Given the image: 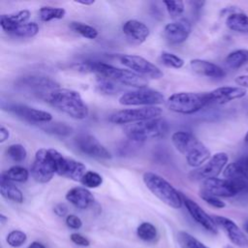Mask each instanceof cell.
Masks as SVG:
<instances>
[{"instance_id":"32","label":"cell","mask_w":248,"mask_h":248,"mask_svg":"<svg viewBox=\"0 0 248 248\" xmlns=\"http://www.w3.org/2000/svg\"><path fill=\"white\" fill-rule=\"evenodd\" d=\"M138 236L146 242L155 241L158 237V232L156 227L149 222H142L137 229Z\"/></svg>"},{"instance_id":"38","label":"cell","mask_w":248,"mask_h":248,"mask_svg":"<svg viewBox=\"0 0 248 248\" xmlns=\"http://www.w3.org/2000/svg\"><path fill=\"white\" fill-rule=\"evenodd\" d=\"M160 60L165 66L170 67V68L180 69L184 65V60L181 57H179L171 52H168V51H163L161 53Z\"/></svg>"},{"instance_id":"14","label":"cell","mask_w":248,"mask_h":248,"mask_svg":"<svg viewBox=\"0 0 248 248\" xmlns=\"http://www.w3.org/2000/svg\"><path fill=\"white\" fill-rule=\"evenodd\" d=\"M229 157L225 152L215 153L202 167L192 172V175L199 179H208L217 177L228 163Z\"/></svg>"},{"instance_id":"19","label":"cell","mask_w":248,"mask_h":248,"mask_svg":"<svg viewBox=\"0 0 248 248\" xmlns=\"http://www.w3.org/2000/svg\"><path fill=\"white\" fill-rule=\"evenodd\" d=\"M122 31L128 41L135 45H140L145 42L150 34L149 28L137 19L127 20L122 26Z\"/></svg>"},{"instance_id":"26","label":"cell","mask_w":248,"mask_h":248,"mask_svg":"<svg viewBox=\"0 0 248 248\" xmlns=\"http://www.w3.org/2000/svg\"><path fill=\"white\" fill-rule=\"evenodd\" d=\"M198 140L191 133L185 131H177L171 135V142L175 149L182 154H186L188 150Z\"/></svg>"},{"instance_id":"55","label":"cell","mask_w":248,"mask_h":248,"mask_svg":"<svg viewBox=\"0 0 248 248\" xmlns=\"http://www.w3.org/2000/svg\"><path fill=\"white\" fill-rule=\"evenodd\" d=\"M247 71H248V68H247Z\"/></svg>"},{"instance_id":"7","label":"cell","mask_w":248,"mask_h":248,"mask_svg":"<svg viewBox=\"0 0 248 248\" xmlns=\"http://www.w3.org/2000/svg\"><path fill=\"white\" fill-rule=\"evenodd\" d=\"M248 188L247 181L228 178H208L202 180V191L218 198H231Z\"/></svg>"},{"instance_id":"20","label":"cell","mask_w":248,"mask_h":248,"mask_svg":"<svg viewBox=\"0 0 248 248\" xmlns=\"http://www.w3.org/2000/svg\"><path fill=\"white\" fill-rule=\"evenodd\" d=\"M246 93V89L240 86H222L208 92V96L210 103L224 105L232 100L243 98Z\"/></svg>"},{"instance_id":"53","label":"cell","mask_w":248,"mask_h":248,"mask_svg":"<svg viewBox=\"0 0 248 248\" xmlns=\"http://www.w3.org/2000/svg\"><path fill=\"white\" fill-rule=\"evenodd\" d=\"M244 141L248 144V132L246 133V135H245V137H244Z\"/></svg>"},{"instance_id":"29","label":"cell","mask_w":248,"mask_h":248,"mask_svg":"<svg viewBox=\"0 0 248 248\" xmlns=\"http://www.w3.org/2000/svg\"><path fill=\"white\" fill-rule=\"evenodd\" d=\"M225 62L227 66L231 69H238L244 64L248 62V49H236L232 52H230L226 59Z\"/></svg>"},{"instance_id":"41","label":"cell","mask_w":248,"mask_h":248,"mask_svg":"<svg viewBox=\"0 0 248 248\" xmlns=\"http://www.w3.org/2000/svg\"><path fill=\"white\" fill-rule=\"evenodd\" d=\"M44 130L47 133L58 136H69L73 131V129L65 123H46Z\"/></svg>"},{"instance_id":"4","label":"cell","mask_w":248,"mask_h":248,"mask_svg":"<svg viewBox=\"0 0 248 248\" xmlns=\"http://www.w3.org/2000/svg\"><path fill=\"white\" fill-rule=\"evenodd\" d=\"M168 130V122L161 117L128 124L123 129L127 138L133 141H145L160 139L165 137Z\"/></svg>"},{"instance_id":"54","label":"cell","mask_w":248,"mask_h":248,"mask_svg":"<svg viewBox=\"0 0 248 248\" xmlns=\"http://www.w3.org/2000/svg\"><path fill=\"white\" fill-rule=\"evenodd\" d=\"M224 248H233L232 246H231V245H226Z\"/></svg>"},{"instance_id":"24","label":"cell","mask_w":248,"mask_h":248,"mask_svg":"<svg viewBox=\"0 0 248 248\" xmlns=\"http://www.w3.org/2000/svg\"><path fill=\"white\" fill-rule=\"evenodd\" d=\"M223 175L228 179L248 180V157L240 158L229 164L223 170Z\"/></svg>"},{"instance_id":"44","label":"cell","mask_w":248,"mask_h":248,"mask_svg":"<svg viewBox=\"0 0 248 248\" xmlns=\"http://www.w3.org/2000/svg\"><path fill=\"white\" fill-rule=\"evenodd\" d=\"M65 222H66V225L72 230H78L82 226V221L80 220V218L74 214L67 215Z\"/></svg>"},{"instance_id":"46","label":"cell","mask_w":248,"mask_h":248,"mask_svg":"<svg viewBox=\"0 0 248 248\" xmlns=\"http://www.w3.org/2000/svg\"><path fill=\"white\" fill-rule=\"evenodd\" d=\"M53 212L58 217H64L68 213V207H67V205L65 203H57L53 207Z\"/></svg>"},{"instance_id":"43","label":"cell","mask_w":248,"mask_h":248,"mask_svg":"<svg viewBox=\"0 0 248 248\" xmlns=\"http://www.w3.org/2000/svg\"><path fill=\"white\" fill-rule=\"evenodd\" d=\"M200 197L206 202L208 203L209 205L215 207V208H224L226 206V203L225 202H223L220 198L216 197V196H213L211 194H208L206 192H203L201 190L200 192Z\"/></svg>"},{"instance_id":"47","label":"cell","mask_w":248,"mask_h":248,"mask_svg":"<svg viewBox=\"0 0 248 248\" xmlns=\"http://www.w3.org/2000/svg\"><path fill=\"white\" fill-rule=\"evenodd\" d=\"M234 81L236 82V84H238L240 87L243 88H248V76H238L235 78Z\"/></svg>"},{"instance_id":"23","label":"cell","mask_w":248,"mask_h":248,"mask_svg":"<svg viewBox=\"0 0 248 248\" xmlns=\"http://www.w3.org/2000/svg\"><path fill=\"white\" fill-rule=\"evenodd\" d=\"M209 149L199 140L185 154L187 164L192 168H200L210 159Z\"/></svg>"},{"instance_id":"21","label":"cell","mask_w":248,"mask_h":248,"mask_svg":"<svg viewBox=\"0 0 248 248\" xmlns=\"http://www.w3.org/2000/svg\"><path fill=\"white\" fill-rule=\"evenodd\" d=\"M66 200L79 209H86L94 203V196L83 187H74L70 189L66 196Z\"/></svg>"},{"instance_id":"33","label":"cell","mask_w":248,"mask_h":248,"mask_svg":"<svg viewBox=\"0 0 248 248\" xmlns=\"http://www.w3.org/2000/svg\"><path fill=\"white\" fill-rule=\"evenodd\" d=\"M177 241L180 248H209L195 236L184 231L178 232Z\"/></svg>"},{"instance_id":"50","label":"cell","mask_w":248,"mask_h":248,"mask_svg":"<svg viewBox=\"0 0 248 248\" xmlns=\"http://www.w3.org/2000/svg\"><path fill=\"white\" fill-rule=\"evenodd\" d=\"M76 3H78V4H80V5H84V6H90V5H92V4H94L95 3V1L94 0H88V1H81V0H77L76 1Z\"/></svg>"},{"instance_id":"3","label":"cell","mask_w":248,"mask_h":248,"mask_svg":"<svg viewBox=\"0 0 248 248\" xmlns=\"http://www.w3.org/2000/svg\"><path fill=\"white\" fill-rule=\"evenodd\" d=\"M142 180L147 189L168 206L174 209L182 206V195L161 175L146 171L142 175Z\"/></svg>"},{"instance_id":"15","label":"cell","mask_w":248,"mask_h":248,"mask_svg":"<svg viewBox=\"0 0 248 248\" xmlns=\"http://www.w3.org/2000/svg\"><path fill=\"white\" fill-rule=\"evenodd\" d=\"M182 201L191 217L199 225H201L204 230L212 234L218 233V226L214 222L212 216L208 215L196 202L189 199L188 197H185L184 195H182Z\"/></svg>"},{"instance_id":"17","label":"cell","mask_w":248,"mask_h":248,"mask_svg":"<svg viewBox=\"0 0 248 248\" xmlns=\"http://www.w3.org/2000/svg\"><path fill=\"white\" fill-rule=\"evenodd\" d=\"M7 110L13 114L25 119L30 122L36 123H49L52 120V115L42 109H38L26 105L21 104H13L7 107Z\"/></svg>"},{"instance_id":"42","label":"cell","mask_w":248,"mask_h":248,"mask_svg":"<svg viewBox=\"0 0 248 248\" xmlns=\"http://www.w3.org/2000/svg\"><path fill=\"white\" fill-rule=\"evenodd\" d=\"M163 3L172 18L180 16L184 12V3L182 1H164Z\"/></svg>"},{"instance_id":"8","label":"cell","mask_w":248,"mask_h":248,"mask_svg":"<svg viewBox=\"0 0 248 248\" xmlns=\"http://www.w3.org/2000/svg\"><path fill=\"white\" fill-rule=\"evenodd\" d=\"M164 102L165 96L160 91L147 87L125 92L119 98V104L122 106L153 107Z\"/></svg>"},{"instance_id":"11","label":"cell","mask_w":248,"mask_h":248,"mask_svg":"<svg viewBox=\"0 0 248 248\" xmlns=\"http://www.w3.org/2000/svg\"><path fill=\"white\" fill-rule=\"evenodd\" d=\"M120 62L131 71L143 78L148 77L151 78L159 79L164 76V73L160 70L159 67L139 55L123 54L120 56Z\"/></svg>"},{"instance_id":"16","label":"cell","mask_w":248,"mask_h":248,"mask_svg":"<svg viewBox=\"0 0 248 248\" xmlns=\"http://www.w3.org/2000/svg\"><path fill=\"white\" fill-rule=\"evenodd\" d=\"M212 218L216 225L224 231L227 237L232 244L238 247L248 245V238L244 232L232 219L220 215H212Z\"/></svg>"},{"instance_id":"13","label":"cell","mask_w":248,"mask_h":248,"mask_svg":"<svg viewBox=\"0 0 248 248\" xmlns=\"http://www.w3.org/2000/svg\"><path fill=\"white\" fill-rule=\"evenodd\" d=\"M77 148L85 155L97 159L108 160L111 158L110 152L92 135L79 134L75 138Z\"/></svg>"},{"instance_id":"31","label":"cell","mask_w":248,"mask_h":248,"mask_svg":"<svg viewBox=\"0 0 248 248\" xmlns=\"http://www.w3.org/2000/svg\"><path fill=\"white\" fill-rule=\"evenodd\" d=\"M2 177L12 182L23 183L28 179L29 171L21 166H13L2 173Z\"/></svg>"},{"instance_id":"12","label":"cell","mask_w":248,"mask_h":248,"mask_svg":"<svg viewBox=\"0 0 248 248\" xmlns=\"http://www.w3.org/2000/svg\"><path fill=\"white\" fill-rule=\"evenodd\" d=\"M54 158L56 163V173L75 181H81L86 173V167L78 161L64 157L60 152L54 149Z\"/></svg>"},{"instance_id":"27","label":"cell","mask_w":248,"mask_h":248,"mask_svg":"<svg viewBox=\"0 0 248 248\" xmlns=\"http://www.w3.org/2000/svg\"><path fill=\"white\" fill-rule=\"evenodd\" d=\"M226 24L232 31L248 34V16L243 13L231 14L227 17Z\"/></svg>"},{"instance_id":"39","label":"cell","mask_w":248,"mask_h":248,"mask_svg":"<svg viewBox=\"0 0 248 248\" xmlns=\"http://www.w3.org/2000/svg\"><path fill=\"white\" fill-rule=\"evenodd\" d=\"M27 239V235L25 232L19 230H14L10 232L6 237L7 243L14 248H18L22 246Z\"/></svg>"},{"instance_id":"48","label":"cell","mask_w":248,"mask_h":248,"mask_svg":"<svg viewBox=\"0 0 248 248\" xmlns=\"http://www.w3.org/2000/svg\"><path fill=\"white\" fill-rule=\"evenodd\" d=\"M10 137V132L7 128H5L4 126H1L0 128V142H4L6 140H8V138Z\"/></svg>"},{"instance_id":"35","label":"cell","mask_w":248,"mask_h":248,"mask_svg":"<svg viewBox=\"0 0 248 248\" xmlns=\"http://www.w3.org/2000/svg\"><path fill=\"white\" fill-rule=\"evenodd\" d=\"M66 11L63 8L42 7L39 11V16L42 21H50L53 19H61L65 16Z\"/></svg>"},{"instance_id":"10","label":"cell","mask_w":248,"mask_h":248,"mask_svg":"<svg viewBox=\"0 0 248 248\" xmlns=\"http://www.w3.org/2000/svg\"><path fill=\"white\" fill-rule=\"evenodd\" d=\"M18 86L31 92L32 95L46 100L47 95L54 89L59 88L58 82L45 76H27L18 80Z\"/></svg>"},{"instance_id":"40","label":"cell","mask_w":248,"mask_h":248,"mask_svg":"<svg viewBox=\"0 0 248 248\" xmlns=\"http://www.w3.org/2000/svg\"><path fill=\"white\" fill-rule=\"evenodd\" d=\"M80 182L87 188H97L102 185L103 177L96 171L88 170L83 175Z\"/></svg>"},{"instance_id":"25","label":"cell","mask_w":248,"mask_h":248,"mask_svg":"<svg viewBox=\"0 0 248 248\" xmlns=\"http://www.w3.org/2000/svg\"><path fill=\"white\" fill-rule=\"evenodd\" d=\"M29 17L30 12L28 10H21L9 15H2L0 17V25L4 31L11 34L17 26L25 23Z\"/></svg>"},{"instance_id":"22","label":"cell","mask_w":248,"mask_h":248,"mask_svg":"<svg viewBox=\"0 0 248 248\" xmlns=\"http://www.w3.org/2000/svg\"><path fill=\"white\" fill-rule=\"evenodd\" d=\"M190 66L195 73L207 78H221L226 75L220 66L203 59H193L190 61Z\"/></svg>"},{"instance_id":"18","label":"cell","mask_w":248,"mask_h":248,"mask_svg":"<svg viewBox=\"0 0 248 248\" xmlns=\"http://www.w3.org/2000/svg\"><path fill=\"white\" fill-rule=\"evenodd\" d=\"M191 29V23L187 18H179L165 26L164 36L169 43L178 45L188 39Z\"/></svg>"},{"instance_id":"1","label":"cell","mask_w":248,"mask_h":248,"mask_svg":"<svg viewBox=\"0 0 248 248\" xmlns=\"http://www.w3.org/2000/svg\"><path fill=\"white\" fill-rule=\"evenodd\" d=\"M45 101L75 119H85L89 114L88 107L80 94L73 89L56 88L47 95Z\"/></svg>"},{"instance_id":"30","label":"cell","mask_w":248,"mask_h":248,"mask_svg":"<svg viewBox=\"0 0 248 248\" xmlns=\"http://www.w3.org/2000/svg\"><path fill=\"white\" fill-rule=\"evenodd\" d=\"M97 89L106 95H114L119 93L122 90V87L117 82L104 77L98 76L96 81Z\"/></svg>"},{"instance_id":"34","label":"cell","mask_w":248,"mask_h":248,"mask_svg":"<svg viewBox=\"0 0 248 248\" xmlns=\"http://www.w3.org/2000/svg\"><path fill=\"white\" fill-rule=\"evenodd\" d=\"M70 28L75 31L76 33L79 34L80 36L93 40L96 39L98 36V31L95 27L88 25L86 23L83 22H79V21H72L70 23Z\"/></svg>"},{"instance_id":"5","label":"cell","mask_w":248,"mask_h":248,"mask_svg":"<svg viewBox=\"0 0 248 248\" xmlns=\"http://www.w3.org/2000/svg\"><path fill=\"white\" fill-rule=\"evenodd\" d=\"M210 103L208 93L177 92L170 95L166 105L173 112L181 114H193Z\"/></svg>"},{"instance_id":"28","label":"cell","mask_w":248,"mask_h":248,"mask_svg":"<svg viewBox=\"0 0 248 248\" xmlns=\"http://www.w3.org/2000/svg\"><path fill=\"white\" fill-rule=\"evenodd\" d=\"M0 191L1 195L12 202L21 203L23 202V195L22 192L10 180L1 177V184H0Z\"/></svg>"},{"instance_id":"45","label":"cell","mask_w":248,"mask_h":248,"mask_svg":"<svg viewBox=\"0 0 248 248\" xmlns=\"http://www.w3.org/2000/svg\"><path fill=\"white\" fill-rule=\"evenodd\" d=\"M70 238L72 240V242H74L75 244L78 245V246H82V247H87L90 245V241L88 238H86L85 236L79 234V233H72L70 235Z\"/></svg>"},{"instance_id":"2","label":"cell","mask_w":248,"mask_h":248,"mask_svg":"<svg viewBox=\"0 0 248 248\" xmlns=\"http://www.w3.org/2000/svg\"><path fill=\"white\" fill-rule=\"evenodd\" d=\"M79 69L85 72H93L98 74L100 77L108 78L120 85L132 86L137 88H143L147 85L145 78L134 73L131 70L118 68L108 63L93 61L85 62L79 65Z\"/></svg>"},{"instance_id":"51","label":"cell","mask_w":248,"mask_h":248,"mask_svg":"<svg viewBox=\"0 0 248 248\" xmlns=\"http://www.w3.org/2000/svg\"><path fill=\"white\" fill-rule=\"evenodd\" d=\"M8 221V217H6L4 214H0V223L1 225H4Z\"/></svg>"},{"instance_id":"9","label":"cell","mask_w":248,"mask_h":248,"mask_svg":"<svg viewBox=\"0 0 248 248\" xmlns=\"http://www.w3.org/2000/svg\"><path fill=\"white\" fill-rule=\"evenodd\" d=\"M163 110L157 106L141 107L140 108H128L118 110L110 114L108 120L113 124H132L143 120L158 118Z\"/></svg>"},{"instance_id":"52","label":"cell","mask_w":248,"mask_h":248,"mask_svg":"<svg viewBox=\"0 0 248 248\" xmlns=\"http://www.w3.org/2000/svg\"><path fill=\"white\" fill-rule=\"evenodd\" d=\"M243 228H244V231L248 233V220L244 223V225H243Z\"/></svg>"},{"instance_id":"36","label":"cell","mask_w":248,"mask_h":248,"mask_svg":"<svg viewBox=\"0 0 248 248\" xmlns=\"http://www.w3.org/2000/svg\"><path fill=\"white\" fill-rule=\"evenodd\" d=\"M39 32V26L36 22H25L17 26L11 34L20 38H31L37 35Z\"/></svg>"},{"instance_id":"6","label":"cell","mask_w":248,"mask_h":248,"mask_svg":"<svg viewBox=\"0 0 248 248\" xmlns=\"http://www.w3.org/2000/svg\"><path fill=\"white\" fill-rule=\"evenodd\" d=\"M33 179L39 183L49 182L56 173V163L54 149L40 148L35 154L34 161L30 168Z\"/></svg>"},{"instance_id":"49","label":"cell","mask_w":248,"mask_h":248,"mask_svg":"<svg viewBox=\"0 0 248 248\" xmlns=\"http://www.w3.org/2000/svg\"><path fill=\"white\" fill-rule=\"evenodd\" d=\"M27 248H46L45 245L41 242H38V241H33Z\"/></svg>"},{"instance_id":"37","label":"cell","mask_w":248,"mask_h":248,"mask_svg":"<svg viewBox=\"0 0 248 248\" xmlns=\"http://www.w3.org/2000/svg\"><path fill=\"white\" fill-rule=\"evenodd\" d=\"M6 155L16 163L23 162L27 157V151L25 147L20 143H14L8 146L6 149Z\"/></svg>"}]
</instances>
